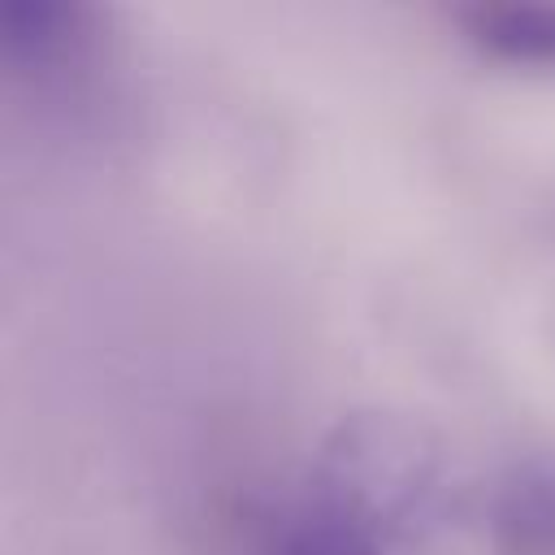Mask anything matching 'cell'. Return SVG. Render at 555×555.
I'll use <instances>...</instances> for the list:
<instances>
[{"label":"cell","mask_w":555,"mask_h":555,"mask_svg":"<svg viewBox=\"0 0 555 555\" xmlns=\"http://www.w3.org/2000/svg\"><path fill=\"white\" fill-rule=\"evenodd\" d=\"M421 473L386 442L347 438L312 486L282 503L251 555H390L416 516Z\"/></svg>","instance_id":"obj_1"},{"label":"cell","mask_w":555,"mask_h":555,"mask_svg":"<svg viewBox=\"0 0 555 555\" xmlns=\"http://www.w3.org/2000/svg\"><path fill=\"white\" fill-rule=\"evenodd\" d=\"M460 22L490 61L555 69V4H473Z\"/></svg>","instance_id":"obj_2"},{"label":"cell","mask_w":555,"mask_h":555,"mask_svg":"<svg viewBox=\"0 0 555 555\" xmlns=\"http://www.w3.org/2000/svg\"><path fill=\"white\" fill-rule=\"evenodd\" d=\"M82 43V9L56 0H4L0 48L22 69H48L74 56Z\"/></svg>","instance_id":"obj_3"},{"label":"cell","mask_w":555,"mask_h":555,"mask_svg":"<svg viewBox=\"0 0 555 555\" xmlns=\"http://www.w3.org/2000/svg\"><path fill=\"white\" fill-rule=\"evenodd\" d=\"M503 525L516 529L525 546L555 542V481H546V477H520V486L507 499Z\"/></svg>","instance_id":"obj_4"}]
</instances>
